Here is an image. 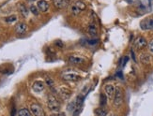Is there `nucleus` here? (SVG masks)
Here are the masks:
<instances>
[{"label": "nucleus", "instance_id": "f257e3e1", "mask_svg": "<svg viewBox=\"0 0 153 116\" xmlns=\"http://www.w3.org/2000/svg\"><path fill=\"white\" fill-rule=\"evenodd\" d=\"M47 106L49 108V110L52 112H57L59 110H60V103L57 100V98L55 97L54 95H48L47 98Z\"/></svg>", "mask_w": 153, "mask_h": 116}, {"label": "nucleus", "instance_id": "f03ea898", "mask_svg": "<svg viewBox=\"0 0 153 116\" xmlns=\"http://www.w3.org/2000/svg\"><path fill=\"white\" fill-rule=\"evenodd\" d=\"M62 79L66 81H78L81 80V76L74 71H65L62 74Z\"/></svg>", "mask_w": 153, "mask_h": 116}, {"label": "nucleus", "instance_id": "7ed1b4c3", "mask_svg": "<svg viewBox=\"0 0 153 116\" xmlns=\"http://www.w3.org/2000/svg\"><path fill=\"white\" fill-rule=\"evenodd\" d=\"M123 103V91L120 87L116 88V93L114 95V106L119 107Z\"/></svg>", "mask_w": 153, "mask_h": 116}, {"label": "nucleus", "instance_id": "20e7f679", "mask_svg": "<svg viewBox=\"0 0 153 116\" xmlns=\"http://www.w3.org/2000/svg\"><path fill=\"white\" fill-rule=\"evenodd\" d=\"M30 112L34 116H45V112L41 105L33 103L30 106Z\"/></svg>", "mask_w": 153, "mask_h": 116}, {"label": "nucleus", "instance_id": "39448f33", "mask_svg": "<svg viewBox=\"0 0 153 116\" xmlns=\"http://www.w3.org/2000/svg\"><path fill=\"white\" fill-rule=\"evenodd\" d=\"M68 60L71 64L75 65V66L82 65L85 62V59L83 56H79V55H71V56H69Z\"/></svg>", "mask_w": 153, "mask_h": 116}, {"label": "nucleus", "instance_id": "423d86ee", "mask_svg": "<svg viewBox=\"0 0 153 116\" xmlns=\"http://www.w3.org/2000/svg\"><path fill=\"white\" fill-rule=\"evenodd\" d=\"M104 92H105L106 97L110 99H113L116 93V88L113 84H106L104 86Z\"/></svg>", "mask_w": 153, "mask_h": 116}, {"label": "nucleus", "instance_id": "0eeeda50", "mask_svg": "<svg viewBox=\"0 0 153 116\" xmlns=\"http://www.w3.org/2000/svg\"><path fill=\"white\" fill-rule=\"evenodd\" d=\"M58 94L59 95L64 99V100H67L71 98V91L67 87H64V86H61L60 88L58 89Z\"/></svg>", "mask_w": 153, "mask_h": 116}, {"label": "nucleus", "instance_id": "6e6552de", "mask_svg": "<svg viewBox=\"0 0 153 116\" xmlns=\"http://www.w3.org/2000/svg\"><path fill=\"white\" fill-rule=\"evenodd\" d=\"M147 44H148V42H147V40H146V38L144 37H138L134 40V47L138 50L143 49V48H145L146 46H147Z\"/></svg>", "mask_w": 153, "mask_h": 116}, {"label": "nucleus", "instance_id": "1a4fd4ad", "mask_svg": "<svg viewBox=\"0 0 153 116\" xmlns=\"http://www.w3.org/2000/svg\"><path fill=\"white\" fill-rule=\"evenodd\" d=\"M53 4L58 10H63L67 8L70 4V0H53Z\"/></svg>", "mask_w": 153, "mask_h": 116}, {"label": "nucleus", "instance_id": "9d476101", "mask_svg": "<svg viewBox=\"0 0 153 116\" xmlns=\"http://www.w3.org/2000/svg\"><path fill=\"white\" fill-rule=\"evenodd\" d=\"M32 89L36 93H41L45 89V84L42 81H36L32 85Z\"/></svg>", "mask_w": 153, "mask_h": 116}, {"label": "nucleus", "instance_id": "9b49d317", "mask_svg": "<svg viewBox=\"0 0 153 116\" xmlns=\"http://www.w3.org/2000/svg\"><path fill=\"white\" fill-rule=\"evenodd\" d=\"M140 26L143 30H150L153 29V19H147L141 22Z\"/></svg>", "mask_w": 153, "mask_h": 116}, {"label": "nucleus", "instance_id": "f8f14e48", "mask_svg": "<svg viewBox=\"0 0 153 116\" xmlns=\"http://www.w3.org/2000/svg\"><path fill=\"white\" fill-rule=\"evenodd\" d=\"M26 31H27V25L25 23H19L15 26V32L18 35H23Z\"/></svg>", "mask_w": 153, "mask_h": 116}, {"label": "nucleus", "instance_id": "ddd939ff", "mask_svg": "<svg viewBox=\"0 0 153 116\" xmlns=\"http://www.w3.org/2000/svg\"><path fill=\"white\" fill-rule=\"evenodd\" d=\"M37 7H38L39 11L46 12L49 9V4L47 1H45V0H39L38 3H37Z\"/></svg>", "mask_w": 153, "mask_h": 116}, {"label": "nucleus", "instance_id": "4468645a", "mask_svg": "<svg viewBox=\"0 0 153 116\" xmlns=\"http://www.w3.org/2000/svg\"><path fill=\"white\" fill-rule=\"evenodd\" d=\"M140 61H141V63L144 64V65H148L151 62V55L149 53H141L140 54Z\"/></svg>", "mask_w": 153, "mask_h": 116}, {"label": "nucleus", "instance_id": "2eb2a0df", "mask_svg": "<svg viewBox=\"0 0 153 116\" xmlns=\"http://www.w3.org/2000/svg\"><path fill=\"white\" fill-rule=\"evenodd\" d=\"M89 35L91 37H96L98 35V27L95 24H90L88 25V29Z\"/></svg>", "mask_w": 153, "mask_h": 116}, {"label": "nucleus", "instance_id": "dca6fc26", "mask_svg": "<svg viewBox=\"0 0 153 116\" xmlns=\"http://www.w3.org/2000/svg\"><path fill=\"white\" fill-rule=\"evenodd\" d=\"M19 10L21 12V14L23 15V17H27L28 16V9L25 4H20L19 5Z\"/></svg>", "mask_w": 153, "mask_h": 116}, {"label": "nucleus", "instance_id": "f3484780", "mask_svg": "<svg viewBox=\"0 0 153 116\" xmlns=\"http://www.w3.org/2000/svg\"><path fill=\"white\" fill-rule=\"evenodd\" d=\"M95 114L96 116H107L108 112L105 108L101 107V108H98L97 110H95Z\"/></svg>", "mask_w": 153, "mask_h": 116}, {"label": "nucleus", "instance_id": "a211bd4d", "mask_svg": "<svg viewBox=\"0 0 153 116\" xmlns=\"http://www.w3.org/2000/svg\"><path fill=\"white\" fill-rule=\"evenodd\" d=\"M16 116H32V115H31V112H29V110H27L26 108H23L21 110H19Z\"/></svg>", "mask_w": 153, "mask_h": 116}, {"label": "nucleus", "instance_id": "6ab92c4d", "mask_svg": "<svg viewBox=\"0 0 153 116\" xmlns=\"http://www.w3.org/2000/svg\"><path fill=\"white\" fill-rule=\"evenodd\" d=\"M74 5H75L81 11H83V10H85L86 9V4H85V2L81 1V0H78V1H76V2L74 3Z\"/></svg>", "mask_w": 153, "mask_h": 116}, {"label": "nucleus", "instance_id": "aec40b11", "mask_svg": "<svg viewBox=\"0 0 153 116\" xmlns=\"http://www.w3.org/2000/svg\"><path fill=\"white\" fill-rule=\"evenodd\" d=\"M107 97H106V95L104 94H102L100 95V105L101 107H104L106 104H107Z\"/></svg>", "mask_w": 153, "mask_h": 116}, {"label": "nucleus", "instance_id": "412c9836", "mask_svg": "<svg viewBox=\"0 0 153 116\" xmlns=\"http://www.w3.org/2000/svg\"><path fill=\"white\" fill-rule=\"evenodd\" d=\"M84 100H85V97H83L82 95H79L78 97L76 98V100H75L77 108H80V106H82Z\"/></svg>", "mask_w": 153, "mask_h": 116}, {"label": "nucleus", "instance_id": "4be33fe9", "mask_svg": "<svg viewBox=\"0 0 153 116\" xmlns=\"http://www.w3.org/2000/svg\"><path fill=\"white\" fill-rule=\"evenodd\" d=\"M71 13H72L74 15H78V14H80V13H81V10H80L74 4L71 6Z\"/></svg>", "mask_w": 153, "mask_h": 116}, {"label": "nucleus", "instance_id": "5701e85b", "mask_svg": "<svg viewBox=\"0 0 153 116\" xmlns=\"http://www.w3.org/2000/svg\"><path fill=\"white\" fill-rule=\"evenodd\" d=\"M77 109V106H76V102L75 101H72L71 103H69L68 105V110L70 112H74V110Z\"/></svg>", "mask_w": 153, "mask_h": 116}, {"label": "nucleus", "instance_id": "b1692460", "mask_svg": "<svg viewBox=\"0 0 153 116\" xmlns=\"http://www.w3.org/2000/svg\"><path fill=\"white\" fill-rule=\"evenodd\" d=\"M29 10H30V11L33 13L34 15H38L39 14V9H38V7L37 6H35V5H31L30 6V8H29Z\"/></svg>", "mask_w": 153, "mask_h": 116}, {"label": "nucleus", "instance_id": "393cba45", "mask_svg": "<svg viewBox=\"0 0 153 116\" xmlns=\"http://www.w3.org/2000/svg\"><path fill=\"white\" fill-rule=\"evenodd\" d=\"M16 20H17V17L15 15H10V16H8L5 18V21L7 23H13V22H15Z\"/></svg>", "mask_w": 153, "mask_h": 116}, {"label": "nucleus", "instance_id": "a878e982", "mask_svg": "<svg viewBox=\"0 0 153 116\" xmlns=\"http://www.w3.org/2000/svg\"><path fill=\"white\" fill-rule=\"evenodd\" d=\"M45 81H46V83H47V85L49 86V87H53V86H54V81H53L51 78H46V80H45Z\"/></svg>", "mask_w": 153, "mask_h": 116}, {"label": "nucleus", "instance_id": "bb28decb", "mask_svg": "<svg viewBox=\"0 0 153 116\" xmlns=\"http://www.w3.org/2000/svg\"><path fill=\"white\" fill-rule=\"evenodd\" d=\"M128 61H129V57H128V56H125V57H123V58L120 60V65H121L122 66H125V65L127 64Z\"/></svg>", "mask_w": 153, "mask_h": 116}, {"label": "nucleus", "instance_id": "cd10ccee", "mask_svg": "<svg viewBox=\"0 0 153 116\" xmlns=\"http://www.w3.org/2000/svg\"><path fill=\"white\" fill-rule=\"evenodd\" d=\"M98 41H99L98 39H91V40H88V44H89V45H95V44H97V43H98Z\"/></svg>", "mask_w": 153, "mask_h": 116}, {"label": "nucleus", "instance_id": "c85d7f7f", "mask_svg": "<svg viewBox=\"0 0 153 116\" xmlns=\"http://www.w3.org/2000/svg\"><path fill=\"white\" fill-rule=\"evenodd\" d=\"M149 49L150 52L153 53V39L151 40V41L149 42Z\"/></svg>", "mask_w": 153, "mask_h": 116}, {"label": "nucleus", "instance_id": "c756f323", "mask_svg": "<svg viewBox=\"0 0 153 116\" xmlns=\"http://www.w3.org/2000/svg\"><path fill=\"white\" fill-rule=\"evenodd\" d=\"M79 112H80V108H77L76 110H74V115H72V116H78Z\"/></svg>", "mask_w": 153, "mask_h": 116}, {"label": "nucleus", "instance_id": "7c9ffc66", "mask_svg": "<svg viewBox=\"0 0 153 116\" xmlns=\"http://www.w3.org/2000/svg\"><path fill=\"white\" fill-rule=\"evenodd\" d=\"M131 56H132V59H134V61H136V58H135V55H134V51H131Z\"/></svg>", "mask_w": 153, "mask_h": 116}, {"label": "nucleus", "instance_id": "2f4dec72", "mask_svg": "<svg viewBox=\"0 0 153 116\" xmlns=\"http://www.w3.org/2000/svg\"><path fill=\"white\" fill-rule=\"evenodd\" d=\"M56 44L57 46H59V47H63V43H62L61 41H56Z\"/></svg>", "mask_w": 153, "mask_h": 116}, {"label": "nucleus", "instance_id": "473e14b6", "mask_svg": "<svg viewBox=\"0 0 153 116\" xmlns=\"http://www.w3.org/2000/svg\"><path fill=\"white\" fill-rule=\"evenodd\" d=\"M117 76H118L119 78H121V79L123 78V77H122V73H121V71H119V72H117Z\"/></svg>", "mask_w": 153, "mask_h": 116}, {"label": "nucleus", "instance_id": "72a5a7b5", "mask_svg": "<svg viewBox=\"0 0 153 116\" xmlns=\"http://www.w3.org/2000/svg\"><path fill=\"white\" fill-rule=\"evenodd\" d=\"M53 116H65V114H64V113H57V114L53 115Z\"/></svg>", "mask_w": 153, "mask_h": 116}, {"label": "nucleus", "instance_id": "f704fd0d", "mask_svg": "<svg viewBox=\"0 0 153 116\" xmlns=\"http://www.w3.org/2000/svg\"><path fill=\"white\" fill-rule=\"evenodd\" d=\"M126 1H128L129 3H131V2H132V0H126Z\"/></svg>", "mask_w": 153, "mask_h": 116}, {"label": "nucleus", "instance_id": "c9c22d12", "mask_svg": "<svg viewBox=\"0 0 153 116\" xmlns=\"http://www.w3.org/2000/svg\"><path fill=\"white\" fill-rule=\"evenodd\" d=\"M108 116H117V115H116V114H113V113H112V114H110V115H108Z\"/></svg>", "mask_w": 153, "mask_h": 116}]
</instances>
